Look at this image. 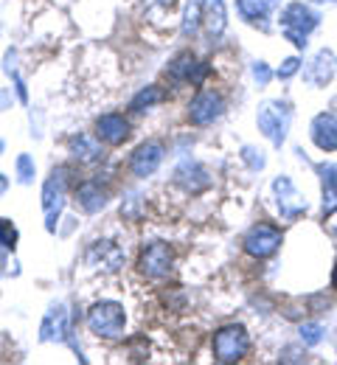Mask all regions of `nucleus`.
Listing matches in <instances>:
<instances>
[{
    "mask_svg": "<svg viewBox=\"0 0 337 365\" xmlns=\"http://www.w3.org/2000/svg\"><path fill=\"white\" fill-rule=\"evenodd\" d=\"M68 185H71V169L68 166H53L46 182H43V214H46V230L48 233H56L62 208H65V197H68Z\"/></svg>",
    "mask_w": 337,
    "mask_h": 365,
    "instance_id": "1",
    "label": "nucleus"
},
{
    "mask_svg": "<svg viewBox=\"0 0 337 365\" xmlns=\"http://www.w3.org/2000/svg\"><path fill=\"white\" fill-rule=\"evenodd\" d=\"M68 152H71V158L73 160H79V163H88V166H93V163H101L104 160V149H101V140L96 135H73L68 140Z\"/></svg>",
    "mask_w": 337,
    "mask_h": 365,
    "instance_id": "16",
    "label": "nucleus"
},
{
    "mask_svg": "<svg viewBox=\"0 0 337 365\" xmlns=\"http://www.w3.org/2000/svg\"><path fill=\"white\" fill-rule=\"evenodd\" d=\"M237 11H239L244 20L259 23V20L267 17V11H270V0H237Z\"/></svg>",
    "mask_w": 337,
    "mask_h": 365,
    "instance_id": "24",
    "label": "nucleus"
},
{
    "mask_svg": "<svg viewBox=\"0 0 337 365\" xmlns=\"http://www.w3.org/2000/svg\"><path fill=\"white\" fill-rule=\"evenodd\" d=\"M40 340H43V343H71L73 351L82 357L79 346H76L73 337H71V315H68L65 304H56V307H51L48 312H46L43 326H40Z\"/></svg>",
    "mask_w": 337,
    "mask_h": 365,
    "instance_id": "9",
    "label": "nucleus"
},
{
    "mask_svg": "<svg viewBox=\"0 0 337 365\" xmlns=\"http://www.w3.org/2000/svg\"><path fill=\"white\" fill-rule=\"evenodd\" d=\"M88 329L101 340H121L127 329V309L118 301H98L88 309Z\"/></svg>",
    "mask_w": 337,
    "mask_h": 365,
    "instance_id": "2",
    "label": "nucleus"
},
{
    "mask_svg": "<svg viewBox=\"0 0 337 365\" xmlns=\"http://www.w3.org/2000/svg\"><path fill=\"white\" fill-rule=\"evenodd\" d=\"M163 158H166V146H163L160 140H144V143L130 155V172H133V178H138V180L152 178V175L160 169Z\"/></svg>",
    "mask_w": 337,
    "mask_h": 365,
    "instance_id": "10",
    "label": "nucleus"
},
{
    "mask_svg": "<svg viewBox=\"0 0 337 365\" xmlns=\"http://www.w3.org/2000/svg\"><path fill=\"white\" fill-rule=\"evenodd\" d=\"M242 160L253 169V172H259V169H264V152L261 149H253V146H244L242 149Z\"/></svg>",
    "mask_w": 337,
    "mask_h": 365,
    "instance_id": "28",
    "label": "nucleus"
},
{
    "mask_svg": "<svg viewBox=\"0 0 337 365\" xmlns=\"http://www.w3.org/2000/svg\"><path fill=\"white\" fill-rule=\"evenodd\" d=\"M14 172H17V182L20 185H31L34 178H37V163H34V158L31 155H17V160H14Z\"/></svg>",
    "mask_w": 337,
    "mask_h": 365,
    "instance_id": "25",
    "label": "nucleus"
},
{
    "mask_svg": "<svg viewBox=\"0 0 337 365\" xmlns=\"http://www.w3.org/2000/svg\"><path fill=\"white\" fill-rule=\"evenodd\" d=\"M202 23L211 34V40L222 37L228 29V14H225V0H202Z\"/></svg>",
    "mask_w": 337,
    "mask_h": 365,
    "instance_id": "20",
    "label": "nucleus"
},
{
    "mask_svg": "<svg viewBox=\"0 0 337 365\" xmlns=\"http://www.w3.org/2000/svg\"><path fill=\"white\" fill-rule=\"evenodd\" d=\"M273 191H276V200H279V214L284 222L298 220L304 211H306V197L295 188V182L289 178H276L273 182Z\"/></svg>",
    "mask_w": 337,
    "mask_h": 365,
    "instance_id": "12",
    "label": "nucleus"
},
{
    "mask_svg": "<svg viewBox=\"0 0 337 365\" xmlns=\"http://www.w3.org/2000/svg\"><path fill=\"white\" fill-rule=\"evenodd\" d=\"M88 264L93 270H104V273H118L124 267V250L115 242H93L88 250Z\"/></svg>",
    "mask_w": 337,
    "mask_h": 365,
    "instance_id": "14",
    "label": "nucleus"
},
{
    "mask_svg": "<svg viewBox=\"0 0 337 365\" xmlns=\"http://www.w3.org/2000/svg\"><path fill=\"white\" fill-rule=\"evenodd\" d=\"M6 191H9V178H6V175H0V197H3Z\"/></svg>",
    "mask_w": 337,
    "mask_h": 365,
    "instance_id": "33",
    "label": "nucleus"
},
{
    "mask_svg": "<svg viewBox=\"0 0 337 365\" xmlns=\"http://www.w3.org/2000/svg\"><path fill=\"white\" fill-rule=\"evenodd\" d=\"M130 121L121 113H104L96 118V138L107 146H121L130 138Z\"/></svg>",
    "mask_w": 337,
    "mask_h": 365,
    "instance_id": "15",
    "label": "nucleus"
},
{
    "mask_svg": "<svg viewBox=\"0 0 337 365\" xmlns=\"http://www.w3.org/2000/svg\"><path fill=\"white\" fill-rule=\"evenodd\" d=\"M253 79L259 82V88H264V85L273 79V73H270L267 62H256V65H253Z\"/></svg>",
    "mask_w": 337,
    "mask_h": 365,
    "instance_id": "30",
    "label": "nucleus"
},
{
    "mask_svg": "<svg viewBox=\"0 0 337 365\" xmlns=\"http://www.w3.org/2000/svg\"><path fill=\"white\" fill-rule=\"evenodd\" d=\"M312 140L321 152H335L337 149V115L335 113H321L312 121Z\"/></svg>",
    "mask_w": 337,
    "mask_h": 365,
    "instance_id": "17",
    "label": "nucleus"
},
{
    "mask_svg": "<svg viewBox=\"0 0 337 365\" xmlns=\"http://www.w3.org/2000/svg\"><path fill=\"white\" fill-rule=\"evenodd\" d=\"M175 182H180L189 194H199V191H205L211 185V178L197 160H183L177 166V172H175Z\"/></svg>",
    "mask_w": 337,
    "mask_h": 365,
    "instance_id": "18",
    "label": "nucleus"
},
{
    "mask_svg": "<svg viewBox=\"0 0 337 365\" xmlns=\"http://www.w3.org/2000/svg\"><path fill=\"white\" fill-rule=\"evenodd\" d=\"M298 71H301V59H298V56H289V59H284V65L276 71V76H279V79H289V76H295Z\"/></svg>",
    "mask_w": 337,
    "mask_h": 365,
    "instance_id": "29",
    "label": "nucleus"
},
{
    "mask_svg": "<svg viewBox=\"0 0 337 365\" xmlns=\"http://www.w3.org/2000/svg\"><path fill=\"white\" fill-rule=\"evenodd\" d=\"M9 76L14 79V91H17V98H20L23 104H28V91H26V82H23V76H20L17 71H11Z\"/></svg>",
    "mask_w": 337,
    "mask_h": 365,
    "instance_id": "31",
    "label": "nucleus"
},
{
    "mask_svg": "<svg viewBox=\"0 0 337 365\" xmlns=\"http://www.w3.org/2000/svg\"><path fill=\"white\" fill-rule=\"evenodd\" d=\"M281 242H284V236H281V230L276 228V225L259 222V225H253L244 233L242 247H244V253L250 259H270L281 247Z\"/></svg>",
    "mask_w": 337,
    "mask_h": 365,
    "instance_id": "8",
    "label": "nucleus"
},
{
    "mask_svg": "<svg viewBox=\"0 0 337 365\" xmlns=\"http://www.w3.org/2000/svg\"><path fill=\"white\" fill-rule=\"evenodd\" d=\"M135 267H138L141 278H146V281L169 278L172 267H175V250L166 242H149V245L141 247Z\"/></svg>",
    "mask_w": 337,
    "mask_h": 365,
    "instance_id": "5",
    "label": "nucleus"
},
{
    "mask_svg": "<svg viewBox=\"0 0 337 365\" xmlns=\"http://www.w3.org/2000/svg\"><path fill=\"white\" fill-rule=\"evenodd\" d=\"M166 76L172 82H177V85H194V88H199L211 76V65L202 62V59H197L192 51H183V53H177L166 65Z\"/></svg>",
    "mask_w": 337,
    "mask_h": 365,
    "instance_id": "7",
    "label": "nucleus"
},
{
    "mask_svg": "<svg viewBox=\"0 0 337 365\" xmlns=\"http://www.w3.org/2000/svg\"><path fill=\"white\" fill-rule=\"evenodd\" d=\"M225 113V98L217 91H199L189 101V121L194 127H208Z\"/></svg>",
    "mask_w": 337,
    "mask_h": 365,
    "instance_id": "11",
    "label": "nucleus"
},
{
    "mask_svg": "<svg viewBox=\"0 0 337 365\" xmlns=\"http://www.w3.org/2000/svg\"><path fill=\"white\" fill-rule=\"evenodd\" d=\"M332 287L337 289V264H335V270H332Z\"/></svg>",
    "mask_w": 337,
    "mask_h": 365,
    "instance_id": "34",
    "label": "nucleus"
},
{
    "mask_svg": "<svg viewBox=\"0 0 337 365\" xmlns=\"http://www.w3.org/2000/svg\"><path fill=\"white\" fill-rule=\"evenodd\" d=\"M0 273H3V256H0Z\"/></svg>",
    "mask_w": 337,
    "mask_h": 365,
    "instance_id": "36",
    "label": "nucleus"
},
{
    "mask_svg": "<svg viewBox=\"0 0 337 365\" xmlns=\"http://www.w3.org/2000/svg\"><path fill=\"white\" fill-rule=\"evenodd\" d=\"M211 351H214V360L217 363H239L244 360V354L250 351V334L247 329L239 323H231V326H222L214 331V340H211Z\"/></svg>",
    "mask_w": 337,
    "mask_h": 365,
    "instance_id": "3",
    "label": "nucleus"
},
{
    "mask_svg": "<svg viewBox=\"0 0 337 365\" xmlns=\"http://www.w3.org/2000/svg\"><path fill=\"white\" fill-rule=\"evenodd\" d=\"M304 76H306L309 85H326V82H332V76H335V56H332V51H318L306 62Z\"/></svg>",
    "mask_w": 337,
    "mask_h": 365,
    "instance_id": "19",
    "label": "nucleus"
},
{
    "mask_svg": "<svg viewBox=\"0 0 337 365\" xmlns=\"http://www.w3.org/2000/svg\"><path fill=\"white\" fill-rule=\"evenodd\" d=\"M163 101H166V91L160 85H149V88H141L130 98V110L133 113H146V110H152V107H157Z\"/></svg>",
    "mask_w": 337,
    "mask_h": 365,
    "instance_id": "22",
    "label": "nucleus"
},
{
    "mask_svg": "<svg viewBox=\"0 0 337 365\" xmlns=\"http://www.w3.org/2000/svg\"><path fill=\"white\" fill-rule=\"evenodd\" d=\"M256 124H259L261 135L273 140V146H281V143L287 140L289 107L287 104H281V101H264V104H259Z\"/></svg>",
    "mask_w": 337,
    "mask_h": 365,
    "instance_id": "6",
    "label": "nucleus"
},
{
    "mask_svg": "<svg viewBox=\"0 0 337 365\" xmlns=\"http://www.w3.org/2000/svg\"><path fill=\"white\" fill-rule=\"evenodd\" d=\"M73 202L82 214H101L107 205H110V191L101 188L98 180H85L76 185L73 191Z\"/></svg>",
    "mask_w": 337,
    "mask_h": 365,
    "instance_id": "13",
    "label": "nucleus"
},
{
    "mask_svg": "<svg viewBox=\"0 0 337 365\" xmlns=\"http://www.w3.org/2000/svg\"><path fill=\"white\" fill-rule=\"evenodd\" d=\"M321 23V14L315 9H309L306 3L295 0L281 11V26H284V37L295 48H306V34Z\"/></svg>",
    "mask_w": 337,
    "mask_h": 365,
    "instance_id": "4",
    "label": "nucleus"
},
{
    "mask_svg": "<svg viewBox=\"0 0 337 365\" xmlns=\"http://www.w3.org/2000/svg\"><path fill=\"white\" fill-rule=\"evenodd\" d=\"M318 175L323 180V214H335L337 211V163H321Z\"/></svg>",
    "mask_w": 337,
    "mask_h": 365,
    "instance_id": "21",
    "label": "nucleus"
},
{
    "mask_svg": "<svg viewBox=\"0 0 337 365\" xmlns=\"http://www.w3.org/2000/svg\"><path fill=\"white\" fill-rule=\"evenodd\" d=\"M270 3H273V6H276V3H281V0H270Z\"/></svg>",
    "mask_w": 337,
    "mask_h": 365,
    "instance_id": "37",
    "label": "nucleus"
},
{
    "mask_svg": "<svg viewBox=\"0 0 337 365\" xmlns=\"http://www.w3.org/2000/svg\"><path fill=\"white\" fill-rule=\"evenodd\" d=\"M301 340H304V346H318L323 340V326L321 323H304L301 326Z\"/></svg>",
    "mask_w": 337,
    "mask_h": 365,
    "instance_id": "27",
    "label": "nucleus"
},
{
    "mask_svg": "<svg viewBox=\"0 0 337 365\" xmlns=\"http://www.w3.org/2000/svg\"><path fill=\"white\" fill-rule=\"evenodd\" d=\"M202 26V0H186V11H183V37H194Z\"/></svg>",
    "mask_w": 337,
    "mask_h": 365,
    "instance_id": "23",
    "label": "nucleus"
},
{
    "mask_svg": "<svg viewBox=\"0 0 337 365\" xmlns=\"http://www.w3.org/2000/svg\"><path fill=\"white\" fill-rule=\"evenodd\" d=\"M3 152H6V140L0 138V158H3Z\"/></svg>",
    "mask_w": 337,
    "mask_h": 365,
    "instance_id": "35",
    "label": "nucleus"
},
{
    "mask_svg": "<svg viewBox=\"0 0 337 365\" xmlns=\"http://www.w3.org/2000/svg\"><path fill=\"white\" fill-rule=\"evenodd\" d=\"M11 101H14L11 91H9V88H0V113H3V110H9V107H11Z\"/></svg>",
    "mask_w": 337,
    "mask_h": 365,
    "instance_id": "32",
    "label": "nucleus"
},
{
    "mask_svg": "<svg viewBox=\"0 0 337 365\" xmlns=\"http://www.w3.org/2000/svg\"><path fill=\"white\" fill-rule=\"evenodd\" d=\"M17 239H20V233L14 228V222L9 217H0V247L3 250H14L17 247Z\"/></svg>",
    "mask_w": 337,
    "mask_h": 365,
    "instance_id": "26",
    "label": "nucleus"
}]
</instances>
